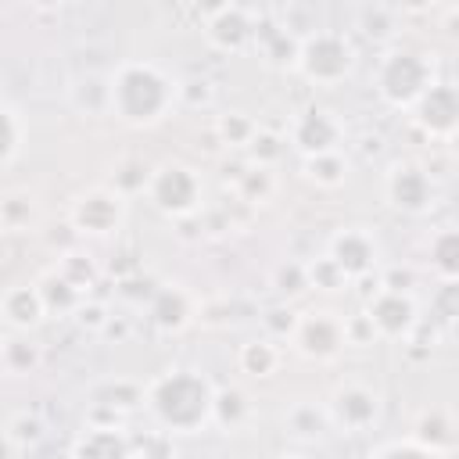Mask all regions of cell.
Masks as SVG:
<instances>
[{"label":"cell","instance_id":"cell-1","mask_svg":"<svg viewBox=\"0 0 459 459\" xmlns=\"http://www.w3.org/2000/svg\"><path fill=\"white\" fill-rule=\"evenodd\" d=\"M355 240H359V237H344V240H341V247H348V258H341L337 265H344V269H362V265H366L369 247H366V244H362V247H355Z\"/></svg>","mask_w":459,"mask_h":459}]
</instances>
